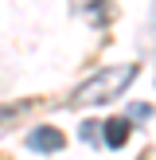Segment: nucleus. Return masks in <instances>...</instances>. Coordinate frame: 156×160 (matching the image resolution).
<instances>
[{"label":"nucleus","mask_w":156,"mask_h":160,"mask_svg":"<svg viewBox=\"0 0 156 160\" xmlns=\"http://www.w3.org/2000/svg\"><path fill=\"white\" fill-rule=\"evenodd\" d=\"M133 74H137V67H129V62H121V67H105V70H98L90 82H82L74 90V102H82V106L109 102V98H117V94L133 82Z\"/></svg>","instance_id":"obj_1"},{"label":"nucleus","mask_w":156,"mask_h":160,"mask_svg":"<svg viewBox=\"0 0 156 160\" xmlns=\"http://www.w3.org/2000/svg\"><path fill=\"white\" fill-rule=\"evenodd\" d=\"M27 145L35 148V152H59V148L66 145V141H62V133L55 129V125H39V129L27 137Z\"/></svg>","instance_id":"obj_2"},{"label":"nucleus","mask_w":156,"mask_h":160,"mask_svg":"<svg viewBox=\"0 0 156 160\" xmlns=\"http://www.w3.org/2000/svg\"><path fill=\"white\" fill-rule=\"evenodd\" d=\"M101 141H105L109 148H121L125 141H129V121H125V117H109V121L101 125Z\"/></svg>","instance_id":"obj_3"}]
</instances>
